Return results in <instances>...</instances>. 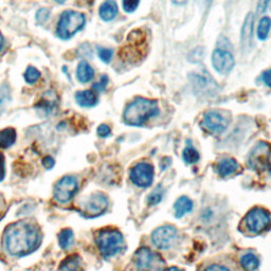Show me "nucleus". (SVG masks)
<instances>
[{"label": "nucleus", "instance_id": "13", "mask_svg": "<svg viewBox=\"0 0 271 271\" xmlns=\"http://www.w3.org/2000/svg\"><path fill=\"white\" fill-rule=\"evenodd\" d=\"M203 127L212 134H222L228 127L229 121L226 117L219 112H208L203 120Z\"/></svg>", "mask_w": 271, "mask_h": 271}, {"label": "nucleus", "instance_id": "30", "mask_svg": "<svg viewBox=\"0 0 271 271\" xmlns=\"http://www.w3.org/2000/svg\"><path fill=\"white\" fill-rule=\"evenodd\" d=\"M183 158L187 163L193 164V163H196L199 160V154H198L197 150L195 148H193L192 146H188L184 150Z\"/></svg>", "mask_w": 271, "mask_h": 271}, {"label": "nucleus", "instance_id": "2", "mask_svg": "<svg viewBox=\"0 0 271 271\" xmlns=\"http://www.w3.org/2000/svg\"><path fill=\"white\" fill-rule=\"evenodd\" d=\"M158 113L159 109L156 101L144 98H138L125 108L123 120L127 125L141 126L150 118L157 116Z\"/></svg>", "mask_w": 271, "mask_h": 271}, {"label": "nucleus", "instance_id": "28", "mask_svg": "<svg viewBox=\"0 0 271 271\" xmlns=\"http://www.w3.org/2000/svg\"><path fill=\"white\" fill-rule=\"evenodd\" d=\"M10 101H11V89L8 85H4L0 87V116L5 113Z\"/></svg>", "mask_w": 271, "mask_h": 271}, {"label": "nucleus", "instance_id": "45", "mask_svg": "<svg viewBox=\"0 0 271 271\" xmlns=\"http://www.w3.org/2000/svg\"><path fill=\"white\" fill-rule=\"evenodd\" d=\"M166 271H182V270L178 269L177 267H170V268H168Z\"/></svg>", "mask_w": 271, "mask_h": 271}, {"label": "nucleus", "instance_id": "1", "mask_svg": "<svg viewBox=\"0 0 271 271\" xmlns=\"http://www.w3.org/2000/svg\"><path fill=\"white\" fill-rule=\"evenodd\" d=\"M3 243L10 255H29L34 252L42 243L41 230L33 223L19 220L6 228Z\"/></svg>", "mask_w": 271, "mask_h": 271}, {"label": "nucleus", "instance_id": "7", "mask_svg": "<svg viewBox=\"0 0 271 271\" xmlns=\"http://www.w3.org/2000/svg\"><path fill=\"white\" fill-rule=\"evenodd\" d=\"M78 191L77 180L72 176H65L54 187L53 195L57 203L67 204L72 200Z\"/></svg>", "mask_w": 271, "mask_h": 271}, {"label": "nucleus", "instance_id": "41", "mask_svg": "<svg viewBox=\"0 0 271 271\" xmlns=\"http://www.w3.org/2000/svg\"><path fill=\"white\" fill-rule=\"evenodd\" d=\"M205 271H230V270L222 265H211L208 268H206Z\"/></svg>", "mask_w": 271, "mask_h": 271}, {"label": "nucleus", "instance_id": "25", "mask_svg": "<svg viewBox=\"0 0 271 271\" xmlns=\"http://www.w3.org/2000/svg\"><path fill=\"white\" fill-rule=\"evenodd\" d=\"M74 243V234L71 229H63L58 234V245L62 249L67 250Z\"/></svg>", "mask_w": 271, "mask_h": 271}, {"label": "nucleus", "instance_id": "22", "mask_svg": "<svg viewBox=\"0 0 271 271\" xmlns=\"http://www.w3.org/2000/svg\"><path fill=\"white\" fill-rule=\"evenodd\" d=\"M193 209V202L187 196L179 197L174 205L175 210V216L177 218H180L191 212Z\"/></svg>", "mask_w": 271, "mask_h": 271}, {"label": "nucleus", "instance_id": "38", "mask_svg": "<svg viewBox=\"0 0 271 271\" xmlns=\"http://www.w3.org/2000/svg\"><path fill=\"white\" fill-rule=\"evenodd\" d=\"M270 4V0H258V3H257V13L258 14H263L268 6Z\"/></svg>", "mask_w": 271, "mask_h": 271}, {"label": "nucleus", "instance_id": "12", "mask_svg": "<svg viewBox=\"0 0 271 271\" xmlns=\"http://www.w3.org/2000/svg\"><path fill=\"white\" fill-rule=\"evenodd\" d=\"M271 153V147L268 143H259L257 144L249 156V165L258 170L266 169L268 166L269 158Z\"/></svg>", "mask_w": 271, "mask_h": 271}, {"label": "nucleus", "instance_id": "20", "mask_svg": "<svg viewBox=\"0 0 271 271\" xmlns=\"http://www.w3.org/2000/svg\"><path fill=\"white\" fill-rule=\"evenodd\" d=\"M59 271H85L83 268L82 258L77 254L67 256L59 265Z\"/></svg>", "mask_w": 271, "mask_h": 271}, {"label": "nucleus", "instance_id": "9", "mask_svg": "<svg viewBox=\"0 0 271 271\" xmlns=\"http://www.w3.org/2000/svg\"><path fill=\"white\" fill-rule=\"evenodd\" d=\"M154 166L147 162H140L130 170V180L140 188H147L154 182Z\"/></svg>", "mask_w": 271, "mask_h": 271}, {"label": "nucleus", "instance_id": "33", "mask_svg": "<svg viewBox=\"0 0 271 271\" xmlns=\"http://www.w3.org/2000/svg\"><path fill=\"white\" fill-rule=\"evenodd\" d=\"M99 57L101 61L105 64H108L112 62L113 59V55H114V52L112 49H107V48H99Z\"/></svg>", "mask_w": 271, "mask_h": 271}, {"label": "nucleus", "instance_id": "5", "mask_svg": "<svg viewBox=\"0 0 271 271\" xmlns=\"http://www.w3.org/2000/svg\"><path fill=\"white\" fill-rule=\"evenodd\" d=\"M147 50L146 34L142 30H135L128 35L127 44L121 50V57L128 63L139 62L145 56Z\"/></svg>", "mask_w": 271, "mask_h": 271}, {"label": "nucleus", "instance_id": "26", "mask_svg": "<svg viewBox=\"0 0 271 271\" xmlns=\"http://www.w3.org/2000/svg\"><path fill=\"white\" fill-rule=\"evenodd\" d=\"M270 29H271V19L265 16L260 19L258 24V28H257L258 39H260V41H265V39L268 37Z\"/></svg>", "mask_w": 271, "mask_h": 271}, {"label": "nucleus", "instance_id": "19", "mask_svg": "<svg viewBox=\"0 0 271 271\" xmlns=\"http://www.w3.org/2000/svg\"><path fill=\"white\" fill-rule=\"evenodd\" d=\"M99 14L104 22H110L115 19L118 14V6L115 0H106V2H104L100 7Z\"/></svg>", "mask_w": 271, "mask_h": 271}, {"label": "nucleus", "instance_id": "43", "mask_svg": "<svg viewBox=\"0 0 271 271\" xmlns=\"http://www.w3.org/2000/svg\"><path fill=\"white\" fill-rule=\"evenodd\" d=\"M4 45H5V38L2 34V32H0V51H2L3 48H4Z\"/></svg>", "mask_w": 271, "mask_h": 271}, {"label": "nucleus", "instance_id": "46", "mask_svg": "<svg viewBox=\"0 0 271 271\" xmlns=\"http://www.w3.org/2000/svg\"><path fill=\"white\" fill-rule=\"evenodd\" d=\"M55 2H56L57 4H61V5H63V4H65L66 0H55Z\"/></svg>", "mask_w": 271, "mask_h": 271}, {"label": "nucleus", "instance_id": "36", "mask_svg": "<svg viewBox=\"0 0 271 271\" xmlns=\"http://www.w3.org/2000/svg\"><path fill=\"white\" fill-rule=\"evenodd\" d=\"M97 133L100 137L102 138H106L108 136H110V134H112V129H110V127L106 124H101L99 127H98V130Z\"/></svg>", "mask_w": 271, "mask_h": 271}, {"label": "nucleus", "instance_id": "32", "mask_svg": "<svg viewBox=\"0 0 271 271\" xmlns=\"http://www.w3.org/2000/svg\"><path fill=\"white\" fill-rule=\"evenodd\" d=\"M50 15H51V11H50L49 9H47V8L39 9L38 11H37V13H36V16H35L36 23L38 25H44V24H46L49 21Z\"/></svg>", "mask_w": 271, "mask_h": 271}, {"label": "nucleus", "instance_id": "18", "mask_svg": "<svg viewBox=\"0 0 271 271\" xmlns=\"http://www.w3.org/2000/svg\"><path fill=\"white\" fill-rule=\"evenodd\" d=\"M76 103L82 107H94L98 104L99 97L95 90H83L77 92L74 96Z\"/></svg>", "mask_w": 271, "mask_h": 271}, {"label": "nucleus", "instance_id": "29", "mask_svg": "<svg viewBox=\"0 0 271 271\" xmlns=\"http://www.w3.org/2000/svg\"><path fill=\"white\" fill-rule=\"evenodd\" d=\"M41 72H39V70L33 66H29L26 69L25 72V81L28 84H35L38 82V79L41 78Z\"/></svg>", "mask_w": 271, "mask_h": 271}, {"label": "nucleus", "instance_id": "8", "mask_svg": "<svg viewBox=\"0 0 271 271\" xmlns=\"http://www.w3.org/2000/svg\"><path fill=\"white\" fill-rule=\"evenodd\" d=\"M246 225L253 233H260L270 227V216L265 210L254 208L246 216Z\"/></svg>", "mask_w": 271, "mask_h": 271}, {"label": "nucleus", "instance_id": "44", "mask_svg": "<svg viewBox=\"0 0 271 271\" xmlns=\"http://www.w3.org/2000/svg\"><path fill=\"white\" fill-rule=\"evenodd\" d=\"M173 3H175V4H178V5H182V4H185V3H187V0H173Z\"/></svg>", "mask_w": 271, "mask_h": 271}, {"label": "nucleus", "instance_id": "34", "mask_svg": "<svg viewBox=\"0 0 271 271\" xmlns=\"http://www.w3.org/2000/svg\"><path fill=\"white\" fill-rule=\"evenodd\" d=\"M139 4H140V0H123L122 7L125 12L132 13L136 11L137 8L139 7Z\"/></svg>", "mask_w": 271, "mask_h": 271}, {"label": "nucleus", "instance_id": "15", "mask_svg": "<svg viewBox=\"0 0 271 271\" xmlns=\"http://www.w3.org/2000/svg\"><path fill=\"white\" fill-rule=\"evenodd\" d=\"M193 87L197 94H214L216 90V83L208 73H193Z\"/></svg>", "mask_w": 271, "mask_h": 271}, {"label": "nucleus", "instance_id": "27", "mask_svg": "<svg viewBox=\"0 0 271 271\" xmlns=\"http://www.w3.org/2000/svg\"><path fill=\"white\" fill-rule=\"evenodd\" d=\"M240 264L247 271H254L259 265V260L254 254H245L240 258Z\"/></svg>", "mask_w": 271, "mask_h": 271}, {"label": "nucleus", "instance_id": "24", "mask_svg": "<svg viewBox=\"0 0 271 271\" xmlns=\"http://www.w3.org/2000/svg\"><path fill=\"white\" fill-rule=\"evenodd\" d=\"M17 134L16 130L12 127H8L0 132V147L9 148L16 142Z\"/></svg>", "mask_w": 271, "mask_h": 271}, {"label": "nucleus", "instance_id": "4", "mask_svg": "<svg viewBox=\"0 0 271 271\" xmlns=\"http://www.w3.org/2000/svg\"><path fill=\"white\" fill-rule=\"evenodd\" d=\"M85 25L86 17L83 13L69 10V11L63 12L59 17L56 27V34L63 41H68L77 32L82 31Z\"/></svg>", "mask_w": 271, "mask_h": 271}, {"label": "nucleus", "instance_id": "3", "mask_svg": "<svg viewBox=\"0 0 271 271\" xmlns=\"http://www.w3.org/2000/svg\"><path fill=\"white\" fill-rule=\"evenodd\" d=\"M96 243L100 253L105 258L118 254L124 248L123 235L116 229H103L99 231L96 237Z\"/></svg>", "mask_w": 271, "mask_h": 271}, {"label": "nucleus", "instance_id": "40", "mask_svg": "<svg viewBox=\"0 0 271 271\" xmlns=\"http://www.w3.org/2000/svg\"><path fill=\"white\" fill-rule=\"evenodd\" d=\"M262 78H263V82H264L267 86L271 87V68L268 69V70H266V71H265V72L263 73V75H262Z\"/></svg>", "mask_w": 271, "mask_h": 271}, {"label": "nucleus", "instance_id": "6", "mask_svg": "<svg viewBox=\"0 0 271 271\" xmlns=\"http://www.w3.org/2000/svg\"><path fill=\"white\" fill-rule=\"evenodd\" d=\"M134 262L139 271H165L163 258L146 247L137 250Z\"/></svg>", "mask_w": 271, "mask_h": 271}, {"label": "nucleus", "instance_id": "23", "mask_svg": "<svg viewBox=\"0 0 271 271\" xmlns=\"http://www.w3.org/2000/svg\"><path fill=\"white\" fill-rule=\"evenodd\" d=\"M237 168H238L237 162L234 159H231V158L223 159L222 161L217 164V172L222 177H227V176L232 175L233 173L236 172Z\"/></svg>", "mask_w": 271, "mask_h": 271}, {"label": "nucleus", "instance_id": "42", "mask_svg": "<svg viewBox=\"0 0 271 271\" xmlns=\"http://www.w3.org/2000/svg\"><path fill=\"white\" fill-rule=\"evenodd\" d=\"M213 0H197V4L198 6L202 7L204 10H208L211 6V4H212Z\"/></svg>", "mask_w": 271, "mask_h": 271}, {"label": "nucleus", "instance_id": "16", "mask_svg": "<svg viewBox=\"0 0 271 271\" xmlns=\"http://www.w3.org/2000/svg\"><path fill=\"white\" fill-rule=\"evenodd\" d=\"M57 102H58V98L56 94L52 90H49L47 92L41 101H39L36 104V109L38 113H42L44 116H49L51 115L53 112H55V109L57 107Z\"/></svg>", "mask_w": 271, "mask_h": 271}, {"label": "nucleus", "instance_id": "10", "mask_svg": "<svg viewBox=\"0 0 271 271\" xmlns=\"http://www.w3.org/2000/svg\"><path fill=\"white\" fill-rule=\"evenodd\" d=\"M108 208V199L103 194H93L90 196L81 211L84 217L86 218H95L105 213Z\"/></svg>", "mask_w": 271, "mask_h": 271}, {"label": "nucleus", "instance_id": "11", "mask_svg": "<svg viewBox=\"0 0 271 271\" xmlns=\"http://www.w3.org/2000/svg\"><path fill=\"white\" fill-rule=\"evenodd\" d=\"M177 230L172 226H163L156 229L152 234L153 244L159 249H168L177 239Z\"/></svg>", "mask_w": 271, "mask_h": 271}, {"label": "nucleus", "instance_id": "21", "mask_svg": "<svg viewBox=\"0 0 271 271\" xmlns=\"http://www.w3.org/2000/svg\"><path fill=\"white\" fill-rule=\"evenodd\" d=\"M76 77L81 83H89L95 77V70L86 61L79 62L76 68Z\"/></svg>", "mask_w": 271, "mask_h": 271}, {"label": "nucleus", "instance_id": "37", "mask_svg": "<svg viewBox=\"0 0 271 271\" xmlns=\"http://www.w3.org/2000/svg\"><path fill=\"white\" fill-rule=\"evenodd\" d=\"M6 177V159L3 153H0V182Z\"/></svg>", "mask_w": 271, "mask_h": 271}, {"label": "nucleus", "instance_id": "14", "mask_svg": "<svg viewBox=\"0 0 271 271\" xmlns=\"http://www.w3.org/2000/svg\"><path fill=\"white\" fill-rule=\"evenodd\" d=\"M212 63L216 71L222 74H227L234 67V57L226 50L216 49L212 54Z\"/></svg>", "mask_w": 271, "mask_h": 271}, {"label": "nucleus", "instance_id": "17", "mask_svg": "<svg viewBox=\"0 0 271 271\" xmlns=\"http://www.w3.org/2000/svg\"><path fill=\"white\" fill-rule=\"evenodd\" d=\"M253 25H254V14L248 13L242 28V32H240V46L244 49L248 48L251 44V41H252Z\"/></svg>", "mask_w": 271, "mask_h": 271}, {"label": "nucleus", "instance_id": "31", "mask_svg": "<svg viewBox=\"0 0 271 271\" xmlns=\"http://www.w3.org/2000/svg\"><path fill=\"white\" fill-rule=\"evenodd\" d=\"M162 196H163V191L161 188H157L156 190H154L152 193H150V195L148 196L147 198V202L150 206H155L157 204H159L160 202H161L162 199Z\"/></svg>", "mask_w": 271, "mask_h": 271}, {"label": "nucleus", "instance_id": "39", "mask_svg": "<svg viewBox=\"0 0 271 271\" xmlns=\"http://www.w3.org/2000/svg\"><path fill=\"white\" fill-rule=\"evenodd\" d=\"M54 164H55V161L51 156H46L43 158V165L45 168H47V169L52 168L54 166Z\"/></svg>", "mask_w": 271, "mask_h": 271}, {"label": "nucleus", "instance_id": "35", "mask_svg": "<svg viewBox=\"0 0 271 271\" xmlns=\"http://www.w3.org/2000/svg\"><path fill=\"white\" fill-rule=\"evenodd\" d=\"M107 84H108L107 75H102V77L100 78V81L93 85V89L96 90V92H98V93H103V92H105Z\"/></svg>", "mask_w": 271, "mask_h": 271}]
</instances>
